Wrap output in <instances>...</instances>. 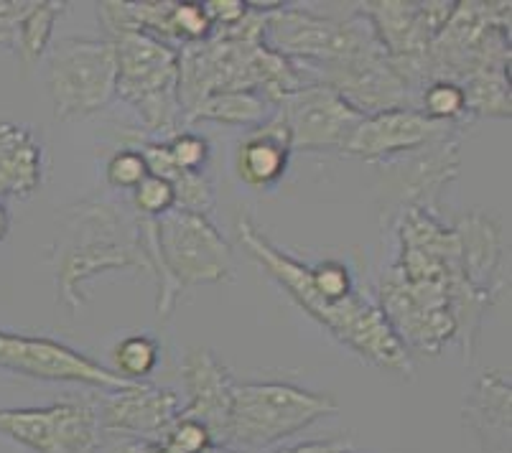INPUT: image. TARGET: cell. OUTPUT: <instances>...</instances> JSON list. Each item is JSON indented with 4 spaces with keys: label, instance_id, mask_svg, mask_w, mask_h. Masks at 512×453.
<instances>
[{
    "label": "cell",
    "instance_id": "obj_17",
    "mask_svg": "<svg viewBox=\"0 0 512 453\" xmlns=\"http://www.w3.org/2000/svg\"><path fill=\"white\" fill-rule=\"evenodd\" d=\"M44 179V151L26 125L0 120V196L26 199Z\"/></svg>",
    "mask_w": 512,
    "mask_h": 453
},
{
    "label": "cell",
    "instance_id": "obj_25",
    "mask_svg": "<svg viewBox=\"0 0 512 453\" xmlns=\"http://www.w3.org/2000/svg\"><path fill=\"white\" fill-rule=\"evenodd\" d=\"M107 184L115 186V189H136L143 179L148 176L146 158L138 148H123V151L115 153L105 168Z\"/></svg>",
    "mask_w": 512,
    "mask_h": 453
},
{
    "label": "cell",
    "instance_id": "obj_31",
    "mask_svg": "<svg viewBox=\"0 0 512 453\" xmlns=\"http://www.w3.org/2000/svg\"><path fill=\"white\" fill-rule=\"evenodd\" d=\"M202 453H248V451H240V448L227 446V443H212V446L204 448Z\"/></svg>",
    "mask_w": 512,
    "mask_h": 453
},
{
    "label": "cell",
    "instance_id": "obj_5",
    "mask_svg": "<svg viewBox=\"0 0 512 453\" xmlns=\"http://www.w3.org/2000/svg\"><path fill=\"white\" fill-rule=\"evenodd\" d=\"M487 69L510 72V3H456L431 41L428 74L462 84Z\"/></svg>",
    "mask_w": 512,
    "mask_h": 453
},
{
    "label": "cell",
    "instance_id": "obj_32",
    "mask_svg": "<svg viewBox=\"0 0 512 453\" xmlns=\"http://www.w3.org/2000/svg\"><path fill=\"white\" fill-rule=\"evenodd\" d=\"M344 453H355V451H352V448H349V451H344Z\"/></svg>",
    "mask_w": 512,
    "mask_h": 453
},
{
    "label": "cell",
    "instance_id": "obj_15",
    "mask_svg": "<svg viewBox=\"0 0 512 453\" xmlns=\"http://www.w3.org/2000/svg\"><path fill=\"white\" fill-rule=\"evenodd\" d=\"M454 232L462 247V265L469 286L492 306L507 286L502 227L487 214L469 212L456 219Z\"/></svg>",
    "mask_w": 512,
    "mask_h": 453
},
{
    "label": "cell",
    "instance_id": "obj_6",
    "mask_svg": "<svg viewBox=\"0 0 512 453\" xmlns=\"http://www.w3.org/2000/svg\"><path fill=\"white\" fill-rule=\"evenodd\" d=\"M54 118L82 120L113 102L118 64L110 39H62L46 62Z\"/></svg>",
    "mask_w": 512,
    "mask_h": 453
},
{
    "label": "cell",
    "instance_id": "obj_1",
    "mask_svg": "<svg viewBox=\"0 0 512 453\" xmlns=\"http://www.w3.org/2000/svg\"><path fill=\"white\" fill-rule=\"evenodd\" d=\"M237 232L250 255L329 334L380 370L398 377L413 375V357L398 342L380 306L357 291L347 265L339 260H321L316 265L301 263L273 245L248 217L237 222Z\"/></svg>",
    "mask_w": 512,
    "mask_h": 453
},
{
    "label": "cell",
    "instance_id": "obj_13",
    "mask_svg": "<svg viewBox=\"0 0 512 453\" xmlns=\"http://www.w3.org/2000/svg\"><path fill=\"white\" fill-rule=\"evenodd\" d=\"M181 375H184L186 403L181 405L179 415L204 423L214 443H225L235 377L207 347H192L184 354Z\"/></svg>",
    "mask_w": 512,
    "mask_h": 453
},
{
    "label": "cell",
    "instance_id": "obj_23",
    "mask_svg": "<svg viewBox=\"0 0 512 453\" xmlns=\"http://www.w3.org/2000/svg\"><path fill=\"white\" fill-rule=\"evenodd\" d=\"M171 44H202L214 34V23L209 18L204 3H192V0H174L171 3Z\"/></svg>",
    "mask_w": 512,
    "mask_h": 453
},
{
    "label": "cell",
    "instance_id": "obj_20",
    "mask_svg": "<svg viewBox=\"0 0 512 453\" xmlns=\"http://www.w3.org/2000/svg\"><path fill=\"white\" fill-rule=\"evenodd\" d=\"M462 90L467 97L469 118H510L512 115L507 69H487V72L472 74L462 82Z\"/></svg>",
    "mask_w": 512,
    "mask_h": 453
},
{
    "label": "cell",
    "instance_id": "obj_4",
    "mask_svg": "<svg viewBox=\"0 0 512 453\" xmlns=\"http://www.w3.org/2000/svg\"><path fill=\"white\" fill-rule=\"evenodd\" d=\"M337 410V400L327 392L304 390L293 382L235 380L225 443L240 451L276 446Z\"/></svg>",
    "mask_w": 512,
    "mask_h": 453
},
{
    "label": "cell",
    "instance_id": "obj_28",
    "mask_svg": "<svg viewBox=\"0 0 512 453\" xmlns=\"http://www.w3.org/2000/svg\"><path fill=\"white\" fill-rule=\"evenodd\" d=\"M26 6H29V3L0 0V46L13 49V44H16V26L18 21H21Z\"/></svg>",
    "mask_w": 512,
    "mask_h": 453
},
{
    "label": "cell",
    "instance_id": "obj_16",
    "mask_svg": "<svg viewBox=\"0 0 512 453\" xmlns=\"http://www.w3.org/2000/svg\"><path fill=\"white\" fill-rule=\"evenodd\" d=\"M288 158H291V138L278 112H273L271 118L258 125L255 133L248 140H242L237 148V176L250 189H268L283 179Z\"/></svg>",
    "mask_w": 512,
    "mask_h": 453
},
{
    "label": "cell",
    "instance_id": "obj_11",
    "mask_svg": "<svg viewBox=\"0 0 512 453\" xmlns=\"http://www.w3.org/2000/svg\"><path fill=\"white\" fill-rule=\"evenodd\" d=\"M459 125H444L428 120L418 107H398L377 115H365L344 143L342 153L362 161H390L406 153H418L431 146Z\"/></svg>",
    "mask_w": 512,
    "mask_h": 453
},
{
    "label": "cell",
    "instance_id": "obj_10",
    "mask_svg": "<svg viewBox=\"0 0 512 453\" xmlns=\"http://www.w3.org/2000/svg\"><path fill=\"white\" fill-rule=\"evenodd\" d=\"M291 138V151H342L365 115L327 84H306L276 107Z\"/></svg>",
    "mask_w": 512,
    "mask_h": 453
},
{
    "label": "cell",
    "instance_id": "obj_3",
    "mask_svg": "<svg viewBox=\"0 0 512 453\" xmlns=\"http://www.w3.org/2000/svg\"><path fill=\"white\" fill-rule=\"evenodd\" d=\"M105 39L115 46L118 92L151 133H179L184 107L179 97V49L141 28H120Z\"/></svg>",
    "mask_w": 512,
    "mask_h": 453
},
{
    "label": "cell",
    "instance_id": "obj_27",
    "mask_svg": "<svg viewBox=\"0 0 512 453\" xmlns=\"http://www.w3.org/2000/svg\"><path fill=\"white\" fill-rule=\"evenodd\" d=\"M204 8H207L209 18H212L214 31L217 28L237 26V23L245 21L250 11L245 0H209V3H204Z\"/></svg>",
    "mask_w": 512,
    "mask_h": 453
},
{
    "label": "cell",
    "instance_id": "obj_9",
    "mask_svg": "<svg viewBox=\"0 0 512 453\" xmlns=\"http://www.w3.org/2000/svg\"><path fill=\"white\" fill-rule=\"evenodd\" d=\"M0 370L34 380L77 382L97 390H123L130 382L102 367L87 354L49 336L11 334L0 329Z\"/></svg>",
    "mask_w": 512,
    "mask_h": 453
},
{
    "label": "cell",
    "instance_id": "obj_26",
    "mask_svg": "<svg viewBox=\"0 0 512 453\" xmlns=\"http://www.w3.org/2000/svg\"><path fill=\"white\" fill-rule=\"evenodd\" d=\"M164 441L171 443L179 453H202L204 448H209L214 443L212 433H209V428L204 423H199L194 418H184V415H179L174 420V426L166 431Z\"/></svg>",
    "mask_w": 512,
    "mask_h": 453
},
{
    "label": "cell",
    "instance_id": "obj_29",
    "mask_svg": "<svg viewBox=\"0 0 512 453\" xmlns=\"http://www.w3.org/2000/svg\"><path fill=\"white\" fill-rule=\"evenodd\" d=\"M349 448L352 446H349L347 438H324V441H304L299 446L283 448L276 453H344Z\"/></svg>",
    "mask_w": 512,
    "mask_h": 453
},
{
    "label": "cell",
    "instance_id": "obj_8",
    "mask_svg": "<svg viewBox=\"0 0 512 453\" xmlns=\"http://www.w3.org/2000/svg\"><path fill=\"white\" fill-rule=\"evenodd\" d=\"M97 230H100V235L79 242V245H69L59 258V298L72 311H77L85 303V286L97 275L115 273V270L118 273L120 270L153 273L141 240H125V237L115 235L118 230H123V222H118L113 212L97 207Z\"/></svg>",
    "mask_w": 512,
    "mask_h": 453
},
{
    "label": "cell",
    "instance_id": "obj_7",
    "mask_svg": "<svg viewBox=\"0 0 512 453\" xmlns=\"http://www.w3.org/2000/svg\"><path fill=\"white\" fill-rule=\"evenodd\" d=\"M0 436L34 453H97L102 446L95 405L79 400L0 410Z\"/></svg>",
    "mask_w": 512,
    "mask_h": 453
},
{
    "label": "cell",
    "instance_id": "obj_2",
    "mask_svg": "<svg viewBox=\"0 0 512 453\" xmlns=\"http://www.w3.org/2000/svg\"><path fill=\"white\" fill-rule=\"evenodd\" d=\"M138 240L158 275V319L171 316L184 288L232 278L230 242L204 214L171 209L158 219L141 217Z\"/></svg>",
    "mask_w": 512,
    "mask_h": 453
},
{
    "label": "cell",
    "instance_id": "obj_19",
    "mask_svg": "<svg viewBox=\"0 0 512 453\" xmlns=\"http://www.w3.org/2000/svg\"><path fill=\"white\" fill-rule=\"evenodd\" d=\"M64 11V3H49V0H41V3H29L26 11H23L21 21L16 26V44L13 49L18 51L21 62L26 67H34L41 56L46 54L51 44V36H54V26H57L59 16Z\"/></svg>",
    "mask_w": 512,
    "mask_h": 453
},
{
    "label": "cell",
    "instance_id": "obj_21",
    "mask_svg": "<svg viewBox=\"0 0 512 453\" xmlns=\"http://www.w3.org/2000/svg\"><path fill=\"white\" fill-rule=\"evenodd\" d=\"M418 110L428 120L444 125H459L464 118H469L467 97H464L462 84L451 82V79L428 82L421 90V95H418Z\"/></svg>",
    "mask_w": 512,
    "mask_h": 453
},
{
    "label": "cell",
    "instance_id": "obj_14",
    "mask_svg": "<svg viewBox=\"0 0 512 453\" xmlns=\"http://www.w3.org/2000/svg\"><path fill=\"white\" fill-rule=\"evenodd\" d=\"M464 428L482 453H512V382L502 370H484L462 403Z\"/></svg>",
    "mask_w": 512,
    "mask_h": 453
},
{
    "label": "cell",
    "instance_id": "obj_22",
    "mask_svg": "<svg viewBox=\"0 0 512 453\" xmlns=\"http://www.w3.org/2000/svg\"><path fill=\"white\" fill-rule=\"evenodd\" d=\"M161 344L148 334L125 336L113 349V372L128 382H143L158 367Z\"/></svg>",
    "mask_w": 512,
    "mask_h": 453
},
{
    "label": "cell",
    "instance_id": "obj_18",
    "mask_svg": "<svg viewBox=\"0 0 512 453\" xmlns=\"http://www.w3.org/2000/svg\"><path fill=\"white\" fill-rule=\"evenodd\" d=\"M273 112H276V105L260 92H214V95L199 100L192 110L186 112L184 120L186 123L212 120V123L227 125H263Z\"/></svg>",
    "mask_w": 512,
    "mask_h": 453
},
{
    "label": "cell",
    "instance_id": "obj_24",
    "mask_svg": "<svg viewBox=\"0 0 512 453\" xmlns=\"http://www.w3.org/2000/svg\"><path fill=\"white\" fill-rule=\"evenodd\" d=\"M133 204L143 219H158L166 212L176 209V191L161 176L148 174L141 184L133 189Z\"/></svg>",
    "mask_w": 512,
    "mask_h": 453
},
{
    "label": "cell",
    "instance_id": "obj_12",
    "mask_svg": "<svg viewBox=\"0 0 512 453\" xmlns=\"http://www.w3.org/2000/svg\"><path fill=\"white\" fill-rule=\"evenodd\" d=\"M95 410L102 436L158 441L179 418L181 400L166 387L130 382L123 390H110V395H105Z\"/></svg>",
    "mask_w": 512,
    "mask_h": 453
},
{
    "label": "cell",
    "instance_id": "obj_30",
    "mask_svg": "<svg viewBox=\"0 0 512 453\" xmlns=\"http://www.w3.org/2000/svg\"><path fill=\"white\" fill-rule=\"evenodd\" d=\"M8 230H11V217H8L6 204H3V199H0V242L6 240Z\"/></svg>",
    "mask_w": 512,
    "mask_h": 453
}]
</instances>
